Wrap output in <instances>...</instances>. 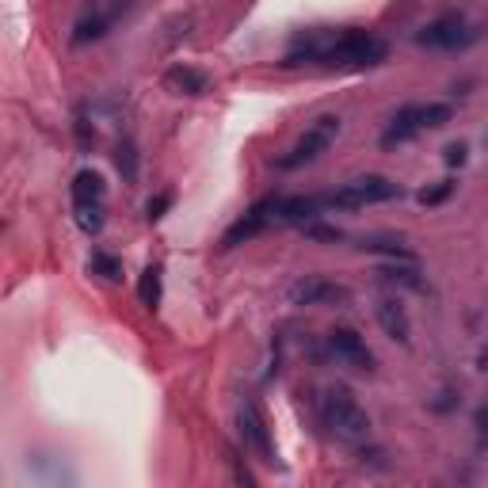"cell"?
<instances>
[{
  "instance_id": "obj_14",
  "label": "cell",
  "mask_w": 488,
  "mask_h": 488,
  "mask_svg": "<svg viewBox=\"0 0 488 488\" xmlns=\"http://www.w3.org/2000/svg\"><path fill=\"white\" fill-rule=\"evenodd\" d=\"M165 88L172 96H203L210 88V77L198 73V69H191V65H172L165 73Z\"/></svg>"
},
{
  "instance_id": "obj_24",
  "label": "cell",
  "mask_w": 488,
  "mask_h": 488,
  "mask_svg": "<svg viewBox=\"0 0 488 488\" xmlns=\"http://www.w3.org/2000/svg\"><path fill=\"white\" fill-rule=\"evenodd\" d=\"M450 195H455V184H450V179H443V184L420 191V203H424V206H439V203H446Z\"/></svg>"
},
{
  "instance_id": "obj_15",
  "label": "cell",
  "mask_w": 488,
  "mask_h": 488,
  "mask_svg": "<svg viewBox=\"0 0 488 488\" xmlns=\"http://www.w3.org/2000/svg\"><path fill=\"white\" fill-rule=\"evenodd\" d=\"M107 187L100 172H77L73 179V206H103Z\"/></svg>"
},
{
  "instance_id": "obj_8",
  "label": "cell",
  "mask_w": 488,
  "mask_h": 488,
  "mask_svg": "<svg viewBox=\"0 0 488 488\" xmlns=\"http://www.w3.org/2000/svg\"><path fill=\"white\" fill-rule=\"evenodd\" d=\"M275 203H279V195H267V198H260L256 206H252L241 222H233L229 229H225V248H233V244H244V241H252L256 233H263L271 222H275Z\"/></svg>"
},
{
  "instance_id": "obj_5",
  "label": "cell",
  "mask_w": 488,
  "mask_h": 488,
  "mask_svg": "<svg viewBox=\"0 0 488 488\" xmlns=\"http://www.w3.org/2000/svg\"><path fill=\"white\" fill-rule=\"evenodd\" d=\"M474 39H477V31L469 27L462 15H439V20H431L420 34H416V43L427 50H465Z\"/></svg>"
},
{
  "instance_id": "obj_25",
  "label": "cell",
  "mask_w": 488,
  "mask_h": 488,
  "mask_svg": "<svg viewBox=\"0 0 488 488\" xmlns=\"http://www.w3.org/2000/svg\"><path fill=\"white\" fill-rule=\"evenodd\" d=\"M168 206H172V191H160V195H153L149 203H146V218L149 222H160L168 214Z\"/></svg>"
},
{
  "instance_id": "obj_21",
  "label": "cell",
  "mask_w": 488,
  "mask_h": 488,
  "mask_svg": "<svg viewBox=\"0 0 488 488\" xmlns=\"http://www.w3.org/2000/svg\"><path fill=\"white\" fill-rule=\"evenodd\" d=\"M301 233H305V237H310V241H329V244H336V241H343V233L336 229V225H324V222H305L301 225Z\"/></svg>"
},
{
  "instance_id": "obj_19",
  "label": "cell",
  "mask_w": 488,
  "mask_h": 488,
  "mask_svg": "<svg viewBox=\"0 0 488 488\" xmlns=\"http://www.w3.org/2000/svg\"><path fill=\"white\" fill-rule=\"evenodd\" d=\"M115 165H119V172H122L126 184H134V179H138V146H134L130 138L119 141V149H115Z\"/></svg>"
},
{
  "instance_id": "obj_17",
  "label": "cell",
  "mask_w": 488,
  "mask_h": 488,
  "mask_svg": "<svg viewBox=\"0 0 488 488\" xmlns=\"http://www.w3.org/2000/svg\"><path fill=\"white\" fill-rule=\"evenodd\" d=\"M138 298L146 310H157L160 305V263H149L141 271V282H138Z\"/></svg>"
},
{
  "instance_id": "obj_22",
  "label": "cell",
  "mask_w": 488,
  "mask_h": 488,
  "mask_svg": "<svg viewBox=\"0 0 488 488\" xmlns=\"http://www.w3.org/2000/svg\"><path fill=\"white\" fill-rule=\"evenodd\" d=\"M77 225L84 233H100L103 229V206H77Z\"/></svg>"
},
{
  "instance_id": "obj_11",
  "label": "cell",
  "mask_w": 488,
  "mask_h": 488,
  "mask_svg": "<svg viewBox=\"0 0 488 488\" xmlns=\"http://www.w3.org/2000/svg\"><path fill=\"white\" fill-rule=\"evenodd\" d=\"M324 214L321 195H291V198H279L275 203V222L282 225H305Z\"/></svg>"
},
{
  "instance_id": "obj_12",
  "label": "cell",
  "mask_w": 488,
  "mask_h": 488,
  "mask_svg": "<svg viewBox=\"0 0 488 488\" xmlns=\"http://www.w3.org/2000/svg\"><path fill=\"white\" fill-rule=\"evenodd\" d=\"M374 317H378V324L386 329V336L389 340H397V343H408V336H412V324H408V310L401 305V298H378V305H374Z\"/></svg>"
},
{
  "instance_id": "obj_26",
  "label": "cell",
  "mask_w": 488,
  "mask_h": 488,
  "mask_svg": "<svg viewBox=\"0 0 488 488\" xmlns=\"http://www.w3.org/2000/svg\"><path fill=\"white\" fill-rule=\"evenodd\" d=\"M465 160H469V146H465V141H455V146H446V165H450V168H462Z\"/></svg>"
},
{
  "instance_id": "obj_6",
  "label": "cell",
  "mask_w": 488,
  "mask_h": 488,
  "mask_svg": "<svg viewBox=\"0 0 488 488\" xmlns=\"http://www.w3.org/2000/svg\"><path fill=\"white\" fill-rule=\"evenodd\" d=\"M237 427H241V439H244V446L256 455L260 462H267V465H275V443H271V427H267V420H263V412H260V405H252V401H244L241 408H237Z\"/></svg>"
},
{
  "instance_id": "obj_3",
  "label": "cell",
  "mask_w": 488,
  "mask_h": 488,
  "mask_svg": "<svg viewBox=\"0 0 488 488\" xmlns=\"http://www.w3.org/2000/svg\"><path fill=\"white\" fill-rule=\"evenodd\" d=\"M393 198H401V184H393L389 176H359L351 184L321 195V203L324 210H363L378 203H393Z\"/></svg>"
},
{
  "instance_id": "obj_16",
  "label": "cell",
  "mask_w": 488,
  "mask_h": 488,
  "mask_svg": "<svg viewBox=\"0 0 488 488\" xmlns=\"http://www.w3.org/2000/svg\"><path fill=\"white\" fill-rule=\"evenodd\" d=\"M359 252H378V256H389V260H412V248L397 237H363Z\"/></svg>"
},
{
  "instance_id": "obj_23",
  "label": "cell",
  "mask_w": 488,
  "mask_h": 488,
  "mask_svg": "<svg viewBox=\"0 0 488 488\" xmlns=\"http://www.w3.org/2000/svg\"><path fill=\"white\" fill-rule=\"evenodd\" d=\"M73 130H77V146H81V153H88V149L96 146V130H92V122H88V115H84V111H77Z\"/></svg>"
},
{
  "instance_id": "obj_18",
  "label": "cell",
  "mask_w": 488,
  "mask_h": 488,
  "mask_svg": "<svg viewBox=\"0 0 488 488\" xmlns=\"http://www.w3.org/2000/svg\"><path fill=\"white\" fill-rule=\"evenodd\" d=\"M382 275V282H389V286H408V291H420L424 286V279H420V271L412 267V260L405 263V267H397V263H389V267H382L378 271Z\"/></svg>"
},
{
  "instance_id": "obj_2",
  "label": "cell",
  "mask_w": 488,
  "mask_h": 488,
  "mask_svg": "<svg viewBox=\"0 0 488 488\" xmlns=\"http://www.w3.org/2000/svg\"><path fill=\"white\" fill-rule=\"evenodd\" d=\"M317 412H321V424L329 427V435H336L343 443H367L370 439V416L359 408V401L343 386L324 389L317 397Z\"/></svg>"
},
{
  "instance_id": "obj_9",
  "label": "cell",
  "mask_w": 488,
  "mask_h": 488,
  "mask_svg": "<svg viewBox=\"0 0 488 488\" xmlns=\"http://www.w3.org/2000/svg\"><path fill=\"white\" fill-rule=\"evenodd\" d=\"M329 348L340 359L343 367H355V370H374V355L367 348V340L359 336L355 329H332L329 332Z\"/></svg>"
},
{
  "instance_id": "obj_10",
  "label": "cell",
  "mask_w": 488,
  "mask_h": 488,
  "mask_svg": "<svg viewBox=\"0 0 488 488\" xmlns=\"http://www.w3.org/2000/svg\"><path fill=\"white\" fill-rule=\"evenodd\" d=\"M420 130H427V126H424V103H408V107H401V111L389 119V126L382 130V146L386 149L405 146V141H412Z\"/></svg>"
},
{
  "instance_id": "obj_20",
  "label": "cell",
  "mask_w": 488,
  "mask_h": 488,
  "mask_svg": "<svg viewBox=\"0 0 488 488\" xmlns=\"http://www.w3.org/2000/svg\"><path fill=\"white\" fill-rule=\"evenodd\" d=\"M88 267L96 271V275H103V279H122V263L115 260V256H107V252H92V260H88Z\"/></svg>"
},
{
  "instance_id": "obj_1",
  "label": "cell",
  "mask_w": 488,
  "mask_h": 488,
  "mask_svg": "<svg viewBox=\"0 0 488 488\" xmlns=\"http://www.w3.org/2000/svg\"><path fill=\"white\" fill-rule=\"evenodd\" d=\"M389 58V46L386 39H378L370 31H329V43H324L321 53V65H332V69H374Z\"/></svg>"
},
{
  "instance_id": "obj_4",
  "label": "cell",
  "mask_w": 488,
  "mask_h": 488,
  "mask_svg": "<svg viewBox=\"0 0 488 488\" xmlns=\"http://www.w3.org/2000/svg\"><path fill=\"white\" fill-rule=\"evenodd\" d=\"M336 134H340V119H336V115H321V119L310 126V130H305V134L294 141V146L275 160V168H279V172H294V168L313 165V160L336 141Z\"/></svg>"
},
{
  "instance_id": "obj_13",
  "label": "cell",
  "mask_w": 488,
  "mask_h": 488,
  "mask_svg": "<svg viewBox=\"0 0 488 488\" xmlns=\"http://www.w3.org/2000/svg\"><path fill=\"white\" fill-rule=\"evenodd\" d=\"M115 8H92V12H84L81 20L73 24V46H88V43H100L107 31H111L115 24Z\"/></svg>"
},
{
  "instance_id": "obj_7",
  "label": "cell",
  "mask_w": 488,
  "mask_h": 488,
  "mask_svg": "<svg viewBox=\"0 0 488 488\" xmlns=\"http://www.w3.org/2000/svg\"><path fill=\"white\" fill-rule=\"evenodd\" d=\"M291 305H351V291L324 275H301L291 286Z\"/></svg>"
}]
</instances>
